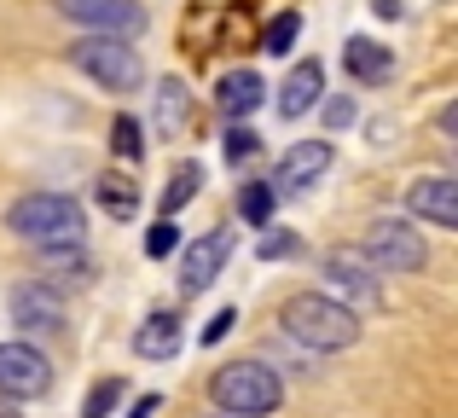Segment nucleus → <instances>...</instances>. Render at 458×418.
<instances>
[{"label":"nucleus","mask_w":458,"mask_h":418,"mask_svg":"<svg viewBox=\"0 0 458 418\" xmlns=\"http://www.w3.org/2000/svg\"><path fill=\"white\" fill-rule=\"evenodd\" d=\"M12 326L23 331H64V296L53 291V285L30 279L12 291Z\"/></svg>","instance_id":"12"},{"label":"nucleus","mask_w":458,"mask_h":418,"mask_svg":"<svg viewBox=\"0 0 458 418\" xmlns=\"http://www.w3.org/2000/svg\"><path fill=\"white\" fill-rule=\"evenodd\" d=\"M360 250H366L371 268H389V273H418L429 261V244L412 233V221H394V215H377L360 238Z\"/></svg>","instance_id":"5"},{"label":"nucleus","mask_w":458,"mask_h":418,"mask_svg":"<svg viewBox=\"0 0 458 418\" xmlns=\"http://www.w3.org/2000/svg\"><path fill=\"white\" fill-rule=\"evenodd\" d=\"M6 226L35 250H53V244H81L88 238V209L64 192H30L6 209Z\"/></svg>","instance_id":"2"},{"label":"nucleus","mask_w":458,"mask_h":418,"mask_svg":"<svg viewBox=\"0 0 458 418\" xmlns=\"http://www.w3.org/2000/svg\"><path fill=\"white\" fill-rule=\"evenodd\" d=\"M41 273H47L41 285H53V291L58 285H88L93 279V256L81 244H53V250H41Z\"/></svg>","instance_id":"16"},{"label":"nucleus","mask_w":458,"mask_h":418,"mask_svg":"<svg viewBox=\"0 0 458 418\" xmlns=\"http://www.w3.org/2000/svg\"><path fill=\"white\" fill-rule=\"evenodd\" d=\"M221 418H244V413H221Z\"/></svg>","instance_id":"33"},{"label":"nucleus","mask_w":458,"mask_h":418,"mask_svg":"<svg viewBox=\"0 0 458 418\" xmlns=\"http://www.w3.org/2000/svg\"><path fill=\"white\" fill-rule=\"evenodd\" d=\"M157 407H163V401H157V396H140V407H134V413H128V418H151Z\"/></svg>","instance_id":"30"},{"label":"nucleus","mask_w":458,"mask_h":418,"mask_svg":"<svg viewBox=\"0 0 458 418\" xmlns=\"http://www.w3.org/2000/svg\"><path fill=\"white\" fill-rule=\"evenodd\" d=\"M233 320H238V314H233V308H221V314H215V320H209V326H203V343H221V337H226V331H233Z\"/></svg>","instance_id":"28"},{"label":"nucleus","mask_w":458,"mask_h":418,"mask_svg":"<svg viewBox=\"0 0 458 418\" xmlns=\"http://www.w3.org/2000/svg\"><path fill=\"white\" fill-rule=\"evenodd\" d=\"M319 279H331L343 296H354V303H377V268L366 261V250H325L319 256Z\"/></svg>","instance_id":"10"},{"label":"nucleus","mask_w":458,"mask_h":418,"mask_svg":"<svg viewBox=\"0 0 458 418\" xmlns=\"http://www.w3.org/2000/svg\"><path fill=\"white\" fill-rule=\"evenodd\" d=\"M256 250H261V261H284V256H296L302 244H296V233H291V226H267Z\"/></svg>","instance_id":"24"},{"label":"nucleus","mask_w":458,"mask_h":418,"mask_svg":"<svg viewBox=\"0 0 458 418\" xmlns=\"http://www.w3.org/2000/svg\"><path fill=\"white\" fill-rule=\"evenodd\" d=\"M343 64H348V76H354V81H371V88L394 76V58H389V47H383V41H366V35H360V41H348Z\"/></svg>","instance_id":"17"},{"label":"nucleus","mask_w":458,"mask_h":418,"mask_svg":"<svg viewBox=\"0 0 458 418\" xmlns=\"http://www.w3.org/2000/svg\"><path fill=\"white\" fill-rule=\"evenodd\" d=\"M319 93H325V64L319 58H302L279 88V116H308L319 105Z\"/></svg>","instance_id":"13"},{"label":"nucleus","mask_w":458,"mask_h":418,"mask_svg":"<svg viewBox=\"0 0 458 418\" xmlns=\"http://www.w3.org/2000/svg\"><path fill=\"white\" fill-rule=\"evenodd\" d=\"M53 389V366L30 343H0V401H35Z\"/></svg>","instance_id":"6"},{"label":"nucleus","mask_w":458,"mask_h":418,"mask_svg":"<svg viewBox=\"0 0 458 418\" xmlns=\"http://www.w3.org/2000/svg\"><path fill=\"white\" fill-rule=\"evenodd\" d=\"M53 6L93 35H140L146 30V6L140 0H53Z\"/></svg>","instance_id":"7"},{"label":"nucleus","mask_w":458,"mask_h":418,"mask_svg":"<svg viewBox=\"0 0 458 418\" xmlns=\"http://www.w3.org/2000/svg\"><path fill=\"white\" fill-rule=\"evenodd\" d=\"M111 151L123 163H140V158H146V134H140L134 116H116V123H111Z\"/></svg>","instance_id":"20"},{"label":"nucleus","mask_w":458,"mask_h":418,"mask_svg":"<svg viewBox=\"0 0 458 418\" xmlns=\"http://www.w3.org/2000/svg\"><path fill=\"white\" fill-rule=\"evenodd\" d=\"M123 378H105V384H93L88 389V401H81V418H105V413H111L116 407V401H123Z\"/></svg>","instance_id":"22"},{"label":"nucleus","mask_w":458,"mask_h":418,"mask_svg":"<svg viewBox=\"0 0 458 418\" xmlns=\"http://www.w3.org/2000/svg\"><path fill=\"white\" fill-rule=\"evenodd\" d=\"M0 418H18V407H12V401H0Z\"/></svg>","instance_id":"32"},{"label":"nucleus","mask_w":458,"mask_h":418,"mask_svg":"<svg viewBox=\"0 0 458 418\" xmlns=\"http://www.w3.org/2000/svg\"><path fill=\"white\" fill-rule=\"evenodd\" d=\"M273 186L267 181H256V186H244V198H238V209H244V221H256V226H267V215H273Z\"/></svg>","instance_id":"23"},{"label":"nucleus","mask_w":458,"mask_h":418,"mask_svg":"<svg viewBox=\"0 0 458 418\" xmlns=\"http://www.w3.org/2000/svg\"><path fill=\"white\" fill-rule=\"evenodd\" d=\"M377 18H401V0H377Z\"/></svg>","instance_id":"31"},{"label":"nucleus","mask_w":458,"mask_h":418,"mask_svg":"<svg viewBox=\"0 0 458 418\" xmlns=\"http://www.w3.org/2000/svg\"><path fill=\"white\" fill-rule=\"evenodd\" d=\"M198 181H203V169H198V163H186V169H174V181H168V192H163V215L186 209V204H191V192H198Z\"/></svg>","instance_id":"21"},{"label":"nucleus","mask_w":458,"mask_h":418,"mask_svg":"<svg viewBox=\"0 0 458 418\" xmlns=\"http://www.w3.org/2000/svg\"><path fill=\"white\" fill-rule=\"evenodd\" d=\"M93 192H99V204L111 209L116 221H128V215L140 209V192H134V186L123 181V175H99V186H93Z\"/></svg>","instance_id":"19"},{"label":"nucleus","mask_w":458,"mask_h":418,"mask_svg":"<svg viewBox=\"0 0 458 418\" xmlns=\"http://www.w3.org/2000/svg\"><path fill=\"white\" fill-rule=\"evenodd\" d=\"M174 244H180V233H174V221H168V215H163V221L151 226L146 250H151V256H174Z\"/></svg>","instance_id":"27"},{"label":"nucleus","mask_w":458,"mask_h":418,"mask_svg":"<svg viewBox=\"0 0 458 418\" xmlns=\"http://www.w3.org/2000/svg\"><path fill=\"white\" fill-rule=\"evenodd\" d=\"M221 146H226V163H244V158H256V151H261V134H256V128H226Z\"/></svg>","instance_id":"25"},{"label":"nucleus","mask_w":458,"mask_h":418,"mask_svg":"<svg viewBox=\"0 0 458 418\" xmlns=\"http://www.w3.org/2000/svg\"><path fill=\"white\" fill-rule=\"evenodd\" d=\"M186 123H191V88L180 76L157 81V128H163V134H180Z\"/></svg>","instance_id":"18"},{"label":"nucleus","mask_w":458,"mask_h":418,"mask_svg":"<svg viewBox=\"0 0 458 418\" xmlns=\"http://www.w3.org/2000/svg\"><path fill=\"white\" fill-rule=\"evenodd\" d=\"M348 116H354V99H331V105H325V123H331V128H343Z\"/></svg>","instance_id":"29"},{"label":"nucleus","mask_w":458,"mask_h":418,"mask_svg":"<svg viewBox=\"0 0 458 418\" xmlns=\"http://www.w3.org/2000/svg\"><path fill=\"white\" fill-rule=\"evenodd\" d=\"M296 30H302V23H296V12H284V18H279V23L267 30V53H291Z\"/></svg>","instance_id":"26"},{"label":"nucleus","mask_w":458,"mask_h":418,"mask_svg":"<svg viewBox=\"0 0 458 418\" xmlns=\"http://www.w3.org/2000/svg\"><path fill=\"white\" fill-rule=\"evenodd\" d=\"M279 326L291 331L302 349H319V354H336V349H354L360 343V314L336 296H319V291H302L279 308Z\"/></svg>","instance_id":"1"},{"label":"nucleus","mask_w":458,"mask_h":418,"mask_svg":"<svg viewBox=\"0 0 458 418\" xmlns=\"http://www.w3.org/2000/svg\"><path fill=\"white\" fill-rule=\"evenodd\" d=\"M261 99H267V81L256 76V70H226L221 76V88H215V105H221V116H250V111H261Z\"/></svg>","instance_id":"15"},{"label":"nucleus","mask_w":458,"mask_h":418,"mask_svg":"<svg viewBox=\"0 0 458 418\" xmlns=\"http://www.w3.org/2000/svg\"><path fill=\"white\" fill-rule=\"evenodd\" d=\"M180 343H186V331H180L174 308H157L146 326L134 331V354L140 361H168V354H180Z\"/></svg>","instance_id":"14"},{"label":"nucleus","mask_w":458,"mask_h":418,"mask_svg":"<svg viewBox=\"0 0 458 418\" xmlns=\"http://www.w3.org/2000/svg\"><path fill=\"white\" fill-rule=\"evenodd\" d=\"M70 64H76L88 81H99L105 93H140V81H146V58H140L134 35L81 30L76 41H70Z\"/></svg>","instance_id":"3"},{"label":"nucleus","mask_w":458,"mask_h":418,"mask_svg":"<svg viewBox=\"0 0 458 418\" xmlns=\"http://www.w3.org/2000/svg\"><path fill=\"white\" fill-rule=\"evenodd\" d=\"M209 396H215L221 413L267 418V413H279V401H284V378L273 372V366H261V361H233V366H221V372L209 378Z\"/></svg>","instance_id":"4"},{"label":"nucleus","mask_w":458,"mask_h":418,"mask_svg":"<svg viewBox=\"0 0 458 418\" xmlns=\"http://www.w3.org/2000/svg\"><path fill=\"white\" fill-rule=\"evenodd\" d=\"M406 215L429 226H458V181L447 175H424V181L406 186Z\"/></svg>","instance_id":"11"},{"label":"nucleus","mask_w":458,"mask_h":418,"mask_svg":"<svg viewBox=\"0 0 458 418\" xmlns=\"http://www.w3.org/2000/svg\"><path fill=\"white\" fill-rule=\"evenodd\" d=\"M336 163V146L331 140H296L291 151L279 158V169H273V192H284V198H296V192H308V186H319V175Z\"/></svg>","instance_id":"8"},{"label":"nucleus","mask_w":458,"mask_h":418,"mask_svg":"<svg viewBox=\"0 0 458 418\" xmlns=\"http://www.w3.org/2000/svg\"><path fill=\"white\" fill-rule=\"evenodd\" d=\"M233 256V233H203L180 250V291H209Z\"/></svg>","instance_id":"9"}]
</instances>
